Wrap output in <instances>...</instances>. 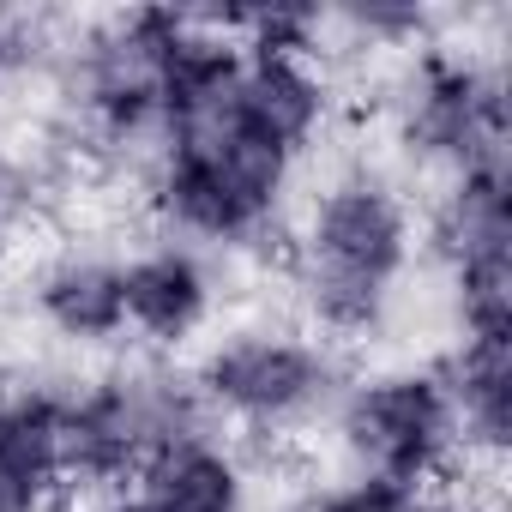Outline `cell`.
Instances as JSON below:
<instances>
[{
    "mask_svg": "<svg viewBox=\"0 0 512 512\" xmlns=\"http://www.w3.org/2000/svg\"><path fill=\"white\" fill-rule=\"evenodd\" d=\"M103 512H151V506H145L139 494H133V500H127V494H109V500H103Z\"/></svg>",
    "mask_w": 512,
    "mask_h": 512,
    "instance_id": "cell-18",
    "label": "cell"
},
{
    "mask_svg": "<svg viewBox=\"0 0 512 512\" xmlns=\"http://www.w3.org/2000/svg\"><path fill=\"white\" fill-rule=\"evenodd\" d=\"M181 31L175 7H139L91 25L73 49L79 121L97 145L133 151L163 133V55Z\"/></svg>",
    "mask_w": 512,
    "mask_h": 512,
    "instance_id": "cell-6",
    "label": "cell"
},
{
    "mask_svg": "<svg viewBox=\"0 0 512 512\" xmlns=\"http://www.w3.org/2000/svg\"><path fill=\"white\" fill-rule=\"evenodd\" d=\"M193 392L199 404L253 434H296L320 416H332L344 380H338V356L302 332L284 326H247L217 338L199 362H193Z\"/></svg>",
    "mask_w": 512,
    "mask_h": 512,
    "instance_id": "cell-4",
    "label": "cell"
},
{
    "mask_svg": "<svg viewBox=\"0 0 512 512\" xmlns=\"http://www.w3.org/2000/svg\"><path fill=\"white\" fill-rule=\"evenodd\" d=\"M290 181H296V157L247 133L229 115V97L211 115L169 127L151 145V169H145V193L157 217L187 247L272 241L290 205Z\"/></svg>",
    "mask_w": 512,
    "mask_h": 512,
    "instance_id": "cell-2",
    "label": "cell"
},
{
    "mask_svg": "<svg viewBox=\"0 0 512 512\" xmlns=\"http://www.w3.org/2000/svg\"><path fill=\"white\" fill-rule=\"evenodd\" d=\"M121 296H127V332H139L151 350H187L211 320L217 284L205 253L169 235L121 260Z\"/></svg>",
    "mask_w": 512,
    "mask_h": 512,
    "instance_id": "cell-9",
    "label": "cell"
},
{
    "mask_svg": "<svg viewBox=\"0 0 512 512\" xmlns=\"http://www.w3.org/2000/svg\"><path fill=\"white\" fill-rule=\"evenodd\" d=\"M61 404L55 386H13L0 392V512H55L67 470H61Z\"/></svg>",
    "mask_w": 512,
    "mask_h": 512,
    "instance_id": "cell-12",
    "label": "cell"
},
{
    "mask_svg": "<svg viewBox=\"0 0 512 512\" xmlns=\"http://www.w3.org/2000/svg\"><path fill=\"white\" fill-rule=\"evenodd\" d=\"M133 482L151 512H247V470L211 428L157 446Z\"/></svg>",
    "mask_w": 512,
    "mask_h": 512,
    "instance_id": "cell-14",
    "label": "cell"
},
{
    "mask_svg": "<svg viewBox=\"0 0 512 512\" xmlns=\"http://www.w3.org/2000/svg\"><path fill=\"white\" fill-rule=\"evenodd\" d=\"M284 512H308V500H296V506H284Z\"/></svg>",
    "mask_w": 512,
    "mask_h": 512,
    "instance_id": "cell-21",
    "label": "cell"
},
{
    "mask_svg": "<svg viewBox=\"0 0 512 512\" xmlns=\"http://www.w3.org/2000/svg\"><path fill=\"white\" fill-rule=\"evenodd\" d=\"M398 139L416 163H434L446 175L500 163L506 139H512L506 67L488 61V55L428 49L410 73L404 103H398Z\"/></svg>",
    "mask_w": 512,
    "mask_h": 512,
    "instance_id": "cell-7",
    "label": "cell"
},
{
    "mask_svg": "<svg viewBox=\"0 0 512 512\" xmlns=\"http://www.w3.org/2000/svg\"><path fill=\"white\" fill-rule=\"evenodd\" d=\"M211 410L187 374L169 368H115L67 392L61 404V470L79 494H115L139 464L187 434H205Z\"/></svg>",
    "mask_w": 512,
    "mask_h": 512,
    "instance_id": "cell-3",
    "label": "cell"
},
{
    "mask_svg": "<svg viewBox=\"0 0 512 512\" xmlns=\"http://www.w3.org/2000/svg\"><path fill=\"white\" fill-rule=\"evenodd\" d=\"M332 422L356 476L404 482L416 494L452 476V464L464 458L458 416L434 368H386V374L344 386L332 404Z\"/></svg>",
    "mask_w": 512,
    "mask_h": 512,
    "instance_id": "cell-5",
    "label": "cell"
},
{
    "mask_svg": "<svg viewBox=\"0 0 512 512\" xmlns=\"http://www.w3.org/2000/svg\"><path fill=\"white\" fill-rule=\"evenodd\" d=\"M229 115L247 133H260L266 145L302 157L332 121V85L320 79L314 55L241 49V73L229 85Z\"/></svg>",
    "mask_w": 512,
    "mask_h": 512,
    "instance_id": "cell-10",
    "label": "cell"
},
{
    "mask_svg": "<svg viewBox=\"0 0 512 512\" xmlns=\"http://www.w3.org/2000/svg\"><path fill=\"white\" fill-rule=\"evenodd\" d=\"M31 302H37V320L61 344H79V350L115 344L127 332L121 260H109V253H79V247L55 253L31 284Z\"/></svg>",
    "mask_w": 512,
    "mask_h": 512,
    "instance_id": "cell-13",
    "label": "cell"
},
{
    "mask_svg": "<svg viewBox=\"0 0 512 512\" xmlns=\"http://www.w3.org/2000/svg\"><path fill=\"white\" fill-rule=\"evenodd\" d=\"M428 247L452 278L458 332H512V175L506 157L446 175Z\"/></svg>",
    "mask_w": 512,
    "mask_h": 512,
    "instance_id": "cell-8",
    "label": "cell"
},
{
    "mask_svg": "<svg viewBox=\"0 0 512 512\" xmlns=\"http://www.w3.org/2000/svg\"><path fill=\"white\" fill-rule=\"evenodd\" d=\"M434 374L452 398L464 464L500 470L512 446V332H458Z\"/></svg>",
    "mask_w": 512,
    "mask_h": 512,
    "instance_id": "cell-11",
    "label": "cell"
},
{
    "mask_svg": "<svg viewBox=\"0 0 512 512\" xmlns=\"http://www.w3.org/2000/svg\"><path fill=\"white\" fill-rule=\"evenodd\" d=\"M416 512H500V506H482V500H470V494H464V500H458V494H434V500L422 494Z\"/></svg>",
    "mask_w": 512,
    "mask_h": 512,
    "instance_id": "cell-17",
    "label": "cell"
},
{
    "mask_svg": "<svg viewBox=\"0 0 512 512\" xmlns=\"http://www.w3.org/2000/svg\"><path fill=\"white\" fill-rule=\"evenodd\" d=\"M0 211H7V169H0Z\"/></svg>",
    "mask_w": 512,
    "mask_h": 512,
    "instance_id": "cell-20",
    "label": "cell"
},
{
    "mask_svg": "<svg viewBox=\"0 0 512 512\" xmlns=\"http://www.w3.org/2000/svg\"><path fill=\"white\" fill-rule=\"evenodd\" d=\"M338 25L344 31H356V37H368V43H380V49H410V43H422L428 37V7H350V13H338Z\"/></svg>",
    "mask_w": 512,
    "mask_h": 512,
    "instance_id": "cell-16",
    "label": "cell"
},
{
    "mask_svg": "<svg viewBox=\"0 0 512 512\" xmlns=\"http://www.w3.org/2000/svg\"><path fill=\"white\" fill-rule=\"evenodd\" d=\"M7 61H13V43H7V37H0V73H7Z\"/></svg>",
    "mask_w": 512,
    "mask_h": 512,
    "instance_id": "cell-19",
    "label": "cell"
},
{
    "mask_svg": "<svg viewBox=\"0 0 512 512\" xmlns=\"http://www.w3.org/2000/svg\"><path fill=\"white\" fill-rule=\"evenodd\" d=\"M410 260L416 217L386 175L350 169L320 187L296 235V290L314 332H326L332 344L380 338Z\"/></svg>",
    "mask_w": 512,
    "mask_h": 512,
    "instance_id": "cell-1",
    "label": "cell"
},
{
    "mask_svg": "<svg viewBox=\"0 0 512 512\" xmlns=\"http://www.w3.org/2000/svg\"><path fill=\"white\" fill-rule=\"evenodd\" d=\"M422 494L404 482H380V476H350L338 488L308 494V512H416Z\"/></svg>",
    "mask_w": 512,
    "mask_h": 512,
    "instance_id": "cell-15",
    "label": "cell"
}]
</instances>
